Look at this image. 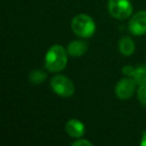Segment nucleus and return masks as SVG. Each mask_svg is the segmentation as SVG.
I'll use <instances>...</instances> for the list:
<instances>
[{
    "label": "nucleus",
    "instance_id": "obj_1",
    "mask_svg": "<svg viewBox=\"0 0 146 146\" xmlns=\"http://www.w3.org/2000/svg\"><path fill=\"white\" fill-rule=\"evenodd\" d=\"M67 49L59 44L52 45L45 54L44 65L50 72H60L64 70L68 62Z\"/></svg>",
    "mask_w": 146,
    "mask_h": 146
},
{
    "label": "nucleus",
    "instance_id": "obj_2",
    "mask_svg": "<svg viewBox=\"0 0 146 146\" xmlns=\"http://www.w3.org/2000/svg\"><path fill=\"white\" fill-rule=\"evenodd\" d=\"M71 29L77 36L81 38H89L93 36L96 30L95 21L87 14H77L71 20Z\"/></svg>",
    "mask_w": 146,
    "mask_h": 146
},
{
    "label": "nucleus",
    "instance_id": "obj_3",
    "mask_svg": "<svg viewBox=\"0 0 146 146\" xmlns=\"http://www.w3.org/2000/svg\"><path fill=\"white\" fill-rule=\"evenodd\" d=\"M107 9L109 14L118 20L129 18L133 12V6L130 0H109Z\"/></svg>",
    "mask_w": 146,
    "mask_h": 146
},
{
    "label": "nucleus",
    "instance_id": "obj_4",
    "mask_svg": "<svg viewBox=\"0 0 146 146\" xmlns=\"http://www.w3.org/2000/svg\"><path fill=\"white\" fill-rule=\"evenodd\" d=\"M50 86L53 92L61 97H70L75 92V86L73 84L72 80L64 75H55L51 78Z\"/></svg>",
    "mask_w": 146,
    "mask_h": 146
},
{
    "label": "nucleus",
    "instance_id": "obj_5",
    "mask_svg": "<svg viewBox=\"0 0 146 146\" xmlns=\"http://www.w3.org/2000/svg\"><path fill=\"white\" fill-rule=\"evenodd\" d=\"M137 85L133 77H126L119 80L115 86V94L119 99L127 100L132 97Z\"/></svg>",
    "mask_w": 146,
    "mask_h": 146
},
{
    "label": "nucleus",
    "instance_id": "obj_6",
    "mask_svg": "<svg viewBox=\"0 0 146 146\" xmlns=\"http://www.w3.org/2000/svg\"><path fill=\"white\" fill-rule=\"evenodd\" d=\"M128 30L135 36H142L146 33V11H138L130 18Z\"/></svg>",
    "mask_w": 146,
    "mask_h": 146
},
{
    "label": "nucleus",
    "instance_id": "obj_7",
    "mask_svg": "<svg viewBox=\"0 0 146 146\" xmlns=\"http://www.w3.org/2000/svg\"><path fill=\"white\" fill-rule=\"evenodd\" d=\"M65 132L72 138H81L85 133V126L80 120L72 118L69 119L64 125Z\"/></svg>",
    "mask_w": 146,
    "mask_h": 146
},
{
    "label": "nucleus",
    "instance_id": "obj_8",
    "mask_svg": "<svg viewBox=\"0 0 146 146\" xmlns=\"http://www.w3.org/2000/svg\"><path fill=\"white\" fill-rule=\"evenodd\" d=\"M88 45L85 41L74 40L71 41L67 46V52L72 57H80L87 51Z\"/></svg>",
    "mask_w": 146,
    "mask_h": 146
},
{
    "label": "nucleus",
    "instance_id": "obj_9",
    "mask_svg": "<svg viewBox=\"0 0 146 146\" xmlns=\"http://www.w3.org/2000/svg\"><path fill=\"white\" fill-rule=\"evenodd\" d=\"M118 49H119V52L122 55L130 56L135 51V43L130 37H122L119 40V43H118Z\"/></svg>",
    "mask_w": 146,
    "mask_h": 146
},
{
    "label": "nucleus",
    "instance_id": "obj_10",
    "mask_svg": "<svg viewBox=\"0 0 146 146\" xmlns=\"http://www.w3.org/2000/svg\"><path fill=\"white\" fill-rule=\"evenodd\" d=\"M132 77L136 81L137 85H145L146 84V64L136 67Z\"/></svg>",
    "mask_w": 146,
    "mask_h": 146
},
{
    "label": "nucleus",
    "instance_id": "obj_11",
    "mask_svg": "<svg viewBox=\"0 0 146 146\" xmlns=\"http://www.w3.org/2000/svg\"><path fill=\"white\" fill-rule=\"evenodd\" d=\"M47 79V74L40 69H34L29 74V81L32 84H41Z\"/></svg>",
    "mask_w": 146,
    "mask_h": 146
},
{
    "label": "nucleus",
    "instance_id": "obj_12",
    "mask_svg": "<svg viewBox=\"0 0 146 146\" xmlns=\"http://www.w3.org/2000/svg\"><path fill=\"white\" fill-rule=\"evenodd\" d=\"M137 97L140 103L146 107V84L139 85V88L137 90Z\"/></svg>",
    "mask_w": 146,
    "mask_h": 146
},
{
    "label": "nucleus",
    "instance_id": "obj_13",
    "mask_svg": "<svg viewBox=\"0 0 146 146\" xmlns=\"http://www.w3.org/2000/svg\"><path fill=\"white\" fill-rule=\"evenodd\" d=\"M72 146H92L93 144L87 139H84V138H77L75 141H73L71 143Z\"/></svg>",
    "mask_w": 146,
    "mask_h": 146
},
{
    "label": "nucleus",
    "instance_id": "obj_14",
    "mask_svg": "<svg viewBox=\"0 0 146 146\" xmlns=\"http://www.w3.org/2000/svg\"><path fill=\"white\" fill-rule=\"evenodd\" d=\"M134 70H135V68L132 65H125L122 68V73H123V75L127 76V77H132Z\"/></svg>",
    "mask_w": 146,
    "mask_h": 146
},
{
    "label": "nucleus",
    "instance_id": "obj_15",
    "mask_svg": "<svg viewBox=\"0 0 146 146\" xmlns=\"http://www.w3.org/2000/svg\"><path fill=\"white\" fill-rule=\"evenodd\" d=\"M140 145L146 146V132L143 133V136H142V138H141V141H140Z\"/></svg>",
    "mask_w": 146,
    "mask_h": 146
}]
</instances>
